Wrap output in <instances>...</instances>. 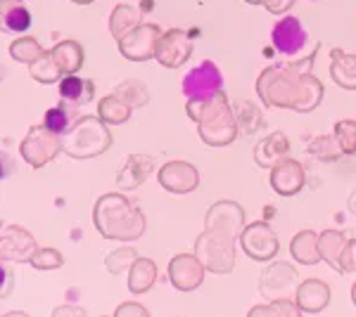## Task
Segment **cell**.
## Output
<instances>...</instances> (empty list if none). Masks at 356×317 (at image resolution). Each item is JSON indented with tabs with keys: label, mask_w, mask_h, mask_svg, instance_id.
<instances>
[{
	"label": "cell",
	"mask_w": 356,
	"mask_h": 317,
	"mask_svg": "<svg viewBox=\"0 0 356 317\" xmlns=\"http://www.w3.org/2000/svg\"><path fill=\"white\" fill-rule=\"evenodd\" d=\"M314 53L304 62L283 67H268L257 78V93L268 109H292L297 114H309L323 100V83L314 76Z\"/></svg>",
	"instance_id": "obj_1"
},
{
	"label": "cell",
	"mask_w": 356,
	"mask_h": 317,
	"mask_svg": "<svg viewBox=\"0 0 356 317\" xmlns=\"http://www.w3.org/2000/svg\"><path fill=\"white\" fill-rule=\"evenodd\" d=\"M188 117L197 123L200 137L209 147H226L238 137V117H235V112L228 105L223 90L209 97H193V100H188Z\"/></svg>",
	"instance_id": "obj_2"
},
{
	"label": "cell",
	"mask_w": 356,
	"mask_h": 317,
	"mask_svg": "<svg viewBox=\"0 0 356 317\" xmlns=\"http://www.w3.org/2000/svg\"><path fill=\"white\" fill-rule=\"evenodd\" d=\"M95 228L102 237L134 241L145 232V216L122 194H105L95 206Z\"/></svg>",
	"instance_id": "obj_3"
},
{
	"label": "cell",
	"mask_w": 356,
	"mask_h": 317,
	"mask_svg": "<svg viewBox=\"0 0 356 317\" xmlns=\"http://www.w3.org/2000/svg\"><path fill=\"white\" fill-rule=\"evenodd\" d=\"M112 145V135L105 128V121L95 117H83L74 123V128L65 132L60 140L62 152H67L74 159H90L100 157Z\"/></svg>",
	"instance_id": "obj_4"
},
{
	"label": "cell",
	"mask_w": 356,
	"mask_h": 317,
	"mask_svg": "<svg viewBox=\"0 0 356 317\" xmlns=\"http://www.w3.org/2000/svg\"><path fill=\"white\" fill-rule=\"evenodd\" d=\"M235 241L238 239L207 228L197 237V241H195V256L200 258L204 270L216 275H226L231 273L235 265Z\"/></svg>",
	"instance_id": "obj_5"
},
{
	"label": "cell",
	"mask_w": 356,
	"mask_h": 317,
	"mask_svg": "<svg viewBox=\"0 0 356 317\" xmlns=\"http://www.w3.org/2000/svg\"><path fill=\"white\" fill-rule=\"evenodd\" d=\"M238 241L243 244V251L252 261H273L275 253H278L280 244H278V234L268 228L266 223L259 221V223H250L243 228L240 232Z\"/></svg>",
	"instance_id": "obj_6"
},
{
	"label": "cell",
	"mask_w": 356,
	"mask_h": 317,
	"mask_svg": "<svg viewBox=\"0 0 356 317\" xmlns=\"http://www.w3.org/2000/svg\"><path fill=\"white\" fill-rule=\"evenodd\" d=\"M159 36H162V28L157 24H138L117 40L119 53L131 62H147L154 57Z\"/></svg>",
	"instance_id": "obj_7"
},
{
	"label": "cell",
	"mask_w": 356,
	"mask_h": 317,
	"mask_svg": "<svg viewBox=\"0 0 356 317\" xmlns=\"http://www.w3.org/2000/svg\"><path fill=\"white\" fill-rule=\"evenodd\" d=\"M300 286V277L297 270L288 263H273L266 268V273L261 275L259 291L268 301H278V298H295V291Z\"/></svg>",
	"instance_id": "obj_8"
},
{
	"label": "cell",
	"mask_w": 356,
	"mask_h": 317,
	"mask_svg": "<svg viewBox=\"0 0 356 317\" xmlns=\"http://www.w3.org/2000/svg\"><path fill=\"white\" fill-rule=\"evenodd\" d=\"M193 55V40L183 28H169L157 40L154 60L166 69H178Z\"/></svg>",
	"instance_id": "obj_9"
},
{
	"label": "cell",
	"mask_w": 356,
	"mask_h": 317,
	"mask_svg": "<svg viewBox=\"0 0 356 317\" xmlns=\"http://www.w3.org/2000/svg\"><path fill=\"white\" fill-rule=\"evenodd\" d=\"M221 90H223V76L219 67L209 60L191 69L186 74V78H183V95L188 100H193V97H209L221 93Z\"/></svg>",
	"instance_id": "obj_10"
},
{
	"label": "cell",
	"mask_w": 356,
	"mask_h": 317,
	"mask_svg": "<svg viewBox=\"0 0 356 317\" xmlns=\"http://www.w3.org/2000/svg\"><path fill=\"white\" fill-rule=\"evenodd\" d=\"M207 228L238 239L245 228V211L240 209V204H235V201H228V199L216 201L209 209V213H207Z\"/></svg>",
	"instance_id": "obj_11"
},
{
	"label": "cell",
	"mask_w": 356,
	"mask_h": 317,
	"mask_svg": "<svg viewBox=\"0 0 356 317\" xmlns=\"http://www.w3.org/2000/svg\"><path fill=\"white\" fill-rule=\"evenodd\" d=\"M60 149L62 147H60L57 135H53L45 126L43 128H33L26 135V140L22 142V154H24V159L29 161V164L36 166V169H41V166L48 164V161L53 159Z\"/></svg>",
	"instance_id": "obj_12"
},
{
	"label": "cell",
	"mask_w": 356,
	"mask_h": 317,
	"mask_svg": "<svg viewBox=\"0 0 356 317\" xmlns=\"http://www.w3.org/2000/svg\"><path fill=\"white\" fill-rule=\"evenodd\" d=\"M307 40L309 36H307V31H304V24L297 17H283V19L273 26L271 43L280 55H300L304 50V45H307Z\"/></svg>",
	"instance_id": "obj_13"
},
{
	"label": "cell",
	"mask_w": 356,
	"mask_h": 317,
	"mask_svg": "<svg viewBox=\"0 0 356 317\" xmlns=\"http://www.w3.org/2000/svg\"><path fill=\"white\" fill-rule=\"evenodd\" d=\"M169 277L178 291H193L204 282V265L200 263L197 256L178 253L169 263Z\"/></svg>",
	"instance_id": "obj_14"
},
{
	"label": "cell",
	"mask_w": 356,
	"mask_h": 317,
	"mask_svg": "<svg viewBox=\"0 0 356 317\" xmlns=\"http://www.w3.org/2000/svg\"><path fill=\"white\" fill-rule=\"evenodd\" d=\"M159 185L166 192H174V194L193 192L200 185V173L188 161H171V164L162 166V171H159Z\"/></svg>",
	"instance_id": "obj_15"
},
{
	"label": "cell",
	"mask_w": 356,
	"mask_h": 317,
	"mask_svg": "<svg viewBox=\"0 0 356 317\" xmlns=\"http://www.w3.org/2000/svg\"><path fill=\"white\" fill-rule=\"evenodd\" d=\"M271 187L280 197H295L304 187V169L295 159H280L271 169Z\"/></svg>",
	"instance_id": "obj_16"
},
{
	"label": "cell",
	"mask_w": 356,
	"mask_h": 317,
	"mask_svg": "<svg viewBox=\"0 0 356 317\" xmlns=\"http://www.w3.org/2000/svg\"><path fill=\"white\" fill-rule=\"evenodd\" d=\"M295 303L302 313H321L330 303V286L321 280H304L295 291Z\"/></svg>",
	"instance_id": "obj_17"
},
{
	"label": "cell",
	"mask_w": 356,
	"mask_h": 317,
	"mask_svg": "<svg viewBox=\"0 0 356 317\" xmlns=\"http://www.w3.org/2000/svg\"><path fill=\"white\" fill-rule=\"evenodd\" d=\"M290 152V140L285 132H271L264 137L259 145L254 147V161L261 169H273L280 159H285Z\"/></svg>",
	"instance_id": "obj_18"
},
{
	"label": "cell",
	"mask_w": 356,
	"mask_h": 317,
	"mask_svg": "<svg viewBox=\"0 0 356 317\" xmlns=\"http://www.w3.org/2000/svg\"><path fill=\"white\" fill-rule=\"evenodd\" d=\"M31 28V12L19 0H0V31L24 33Z\"/></svg>",
	"instance_id": "obj_19"
},
{
	"label": "cell",
	"mask_w": 356,
	"mask_h": 317,
	"mask_svg": "<svg viewBox=\"0 0 356 317\" xmlns=\"http://www.w3.org/2000/svg\"><path fill=\"white\" fill-rule=\"evenodd\" d=\"M330 76L340 88L356 90V55H349L344 50L330 53Z\"/></svg>",
	"instance_id": "obj_20"
},
{
	"label": "cell",
	"mask_w": 356,
	"mask_h": 317,
	"mask_svg": "<svg viewBox=\"0 0 356 317\" xmlns=\"http://www.w3.org/2000/svg\"><path fill=\"white\" fill-rule=\"evenodd\" d=\"M152 159L143 157V154H134V157H129L126 161V166L122 171H119L117 175V182L126 189H134V187H140L143 182L150 178L152 173Z\"/></svg>",
	"instance_id": "obj_21"
},
{
	"label": "cell",
	"mask_w": 356,
	"mask_h": 317,
	"mask_svg": "<svg viewBox=\"0 0 356 317\" xmlns=\"http://www.w3.org/2000/svg\"><path fill=\"white\" fill-rule=\"evenodd\" d=\"M22 232H24V230H17V228L5 230V234L0 237V258H5V261H29V258L33 256L36 244H33L31 237L15 244V241L22 237Z\"/></svg>",
	"instance_id": "obj_22"
},
{
	"label": "cell",
	"mask_w": 356,
	"mask_h": 317,
	"mask_svg": "<svg viewBox=\"0 0 356 317\" xmlns=\"http://www.w3.org/2000/svg\"><path fill=\"white\" fill-rule=\"evenodd\" d=\"M93 95H95L93 80H86L81 76H76V74H67V76L60 80V97L65 102L83 105V102L93 100Z\"/></svg>",
	"instance_id": "obj_23"
},
{
	"label": "cell",
	"mask_w": 356,
	"mask_h": 317,
	"mask_svg": "<svg viewBox=\"0 0 356 317\" xmlns=\"http://www.w3.org/2000/svg\"><path fill=\"white\" fill-rule=\"evenodd\" d=\"M50 53H53L62 76H67V74H76L83 65V50L76 40H62V43H57Z\"/></svg>",
	"instance_id": "obj_24"
},
{
	"label": "cell",
	"mask_w": 356,
	"mask_h": 317,
	"mask_svg": "<svg viewBox=\"0 0 356 317\" xmlns=\"http://www.w3.org/2000/svg\"><path fill=\"white\" fill-rule=\"evenodd\" d=\"M290 251L292 258L300 261L302 265H314L321 261L318 253V234L312 232V230H302L300 234H295L290 241Z\"/></svg>",
	"instance_id": "obj_25"
},
{
	"label": "cell",
	"mask_w": 356,
	"mask_h": 317,
	"mask_svg": "<svg viewBox=\"0 0 356 317\" xmlns=\"http://www.w3.org/2000/svg\"><path fill=\"white\" fill-rule=\"evenodd\" d=\"M347 246V237L337 230H325L318 234V253L332 270H340V256Z\"/></svg>",
	"instance_id": "obj_26"
},
{
	"label": "cell",
	"mask_w": 356,
	"mask_h": 317,
	"mask_svg": "<svg viewBox=\"0 0 356 317\" xmlns=\"http://www.w3.org/2000/svg\"><path fill=\"white\" fill-rule=\"evenodd\" d=\"M154 280H157V265L150 258H136L129 273V289L134 293H143L154 284Z\"/></svg>",
	"instance_id": "obj_27"
},
{
	"label": "cell",
	"mask_w": 356,
	"mask_h": 317,
	"mask_svg": "<svg viewBox=\"0 0 356 317\" xmlns=\"http://www.w3.org/2000/svg\"><path fill=\"white\" fill-rule=\"evenodd\" d=\"M138 24H140V12H138V8H134V5H117V8L112 10L110 33L117 40L126 36V33H129L131 28H136Z\"/></svg>",
	"instance_id": "obj_28"
},
{
	"label": "cell",
	"mask_w": 356,
	"mask_h": 317,
	"mask_svg": "<svg viewBox=\"0 0 356 317\" xmlns=\"http://www.w3.org/2000/svg\"><path fill=\"white\" fill-rule=\"evenodd\" d=\"M131 107L129 102H124L119 95H110L100 102V119L110 126H119V123H126L131 119Z\"/></svg>",
	"instance_id": "obj_29"
},
{
	"label": "cell",
	"mask_w": 356,
	"mask_h": 317,
	"mask_svg": "<svg viewBox=\"0 0 356 317\" xmlns=\"http://www.w3.org/2000/svg\"><path fill=\"white\" fill-rule=\"evenodd\" d=\"M302 310L295 303V298H278V301H268V305H257L250 310V317H297Z\"/></svg>",
	"instance_id": "obj_30"
},
{
	"label": "cell",
	"mask_w": 356,
	"mask_h": 317,
	"mask_svg": "<svg viewBox=\"0 0 356 317\" xmlns=\"http://www.w3.org/2000/svg\"><path fill=\"white\" fill-rule=\"evenodd\" d=\"M62 76L60 67H57L53 53H43L36 62H31V78H36L38 83H55Z\"/></svg>",
	"instance_id": "obj_31"
},
{
	"label": "cell",
	"mask_w": 356,
	"mask_h": 317,
	"mask_svg": "<svg viewBox=\"0 0 356 317\" xmlns=\"http://www.w3.org/2000/svg\"><path fill=\"white\" fill-rule=\"evenodd\" d=\"M43 53H45V50L31 36L17 38L15 43L10 45V55H13V60L24 62V65H31V62H36Z\"/></svg>",
	"instance_id": "obj_32"
},
{
	"label": "cell",
	"mask_w": 356,
	"mask_h": 317,
	"mask_svg": "<svg viewBox=\"0 0 356 317\" xmlns=\"http://www.w3.org/2000/svg\"><path fill=\"white\" fill-rule=\"evenodd\" d=\"M114 95H119L124 102H129L134 109L147 105V88L140 83V80H124L122 85H117Z\"/></svg>",
	"instance_id": "obj_33"
},
{
	"label": "cell",
	"mask_w": 356,
	"mask_h": 317,
	"mask_svg": "<svg viewBox=\"0 0 356 317\" xmlns=\"http://www.w3.org/2000/svg\"><path fill=\"white\" fill-rule=\"evenodd\" d=\"M335 142L342 154H356V121H337L335 123Z\"/></svg>",
	"instance_id": "obj_34"
},
{
	"label": "cell",
	"mask_w": 356,
	"mask_h": 317,
	"mask_svg": "<svg viewBox=\"0 0 356 317\" xmlns=\"http://www.w3.org/2000/svg\"><path fill=\"white\" fill-rule=\"evenodd\" d=\"M69 121H72V114L65 105H57L53 109L45 112V119H43V126L48 128L53 135H65L67 128H69Z\"/></svg>",
	"instance_id": "obj_35"
},
{
	"label": "cell",
	"mask_w": 356,
	"mask_h": 317,
	"mask_svg": "<svg viewBox=\"0 0 356 317\" xmlns=\"http://www.w3.org/2000/svg\"><path fill=\"white\" fill-rule=\"evenodd\" d=\"M136 251L134 249H119L110 253V258H107V268H110V273H124L126 268H131V265L136 263Z\"/></svg>",
	"instance_id": "obj_36"
},
{
	"label": "cell",
	"mask_w": 356,
	"mask_h": 317,
	"mask_svg": "<svg viewBox=\"0 0 356 317\" xmlns=\"http://www.w3.org/2000/svg\"><path fill=\"white\" fill-rule=\"evenodd\" d=\"M31 263L33 268H41V270H50V268H60L62 263V256L53 249H45V251H38L36 256H31Z\"/></svg>",
	"instance_id": "obj_37"
},
{
	"label": "cell",
	"mask_w": 356,
	"mask_h": 317,
	"mask_svg": "<svg viewBox=\"0 0 356 317\" xmlns=\"http://www.w3.org/2000/svg\"><path fill=\"white\" fill-rule=\"evenodd\" d=\"M340 273H356V239H347V246L340 256Z\"/></svg>",
	"instance_id": "obj_38"
},
{
	"label": "cell",
	"mask_w": 356,
	"mask_h": 317,
	"mask_svg": "<svg viewBox=\"0 0 356 317\" xmlns=\"http://www.w3.org/2000/svg\"><path fill=\"white\" fill-rule=\"evenodd\" d=\"M15 289V277L5 265H0V298H8Z\"/></svg>",
	"instance_id": "obj_39"
},
{
	"label": "cell",
	"mask_w": 356,
	"mask_h": 317,
	"mask_svg": "<svg viewBox=\"0 0 356 317\" xmlns=\"http://www.w3.org/2000/svg\"><path fill=\"white\" fill-rule=\"evenodd\" d=\"M332 147V140L330 137H318V140L314 142L312 147H309V152L316 154V157H323V159H332L330 154H328V149ZM337 147V145H335Z\"/></svg>",
	"instance_id": "obj_40"
},
{
	"label": "cell",
	"mask_w": 356,
	"mask_h": 317,
	"mask_svg": "<svg viewBox=\"0 0 356 317\" xmlns=\"http://www.w3.org/2000/svg\"><path fill=\"white\" fill-rule=\"evenodd\" d=\"M292 5H295V0H266V3H264V8H266L271 15H285Z\"/></svg>",
	"instance_id": "obj_41"
},
{
	"label": "cell",
	"mask_w": 356,
	"mask_h": 317,
	"mask_svg": "<svg viewBox=\"0 0 356 317\" xmlns=\"http://www.w3.org/2000/svg\"><path fill=\"white\" fill-rule=\"evenodd\" d=\"M15 173V161L8 157L5 152H0V180H5V178H10Z\"/></svg>",
	"instance_id": "obj_42"
},
{
	"label": "cell",
	"mask_w": 356,
	"mask_h": 317,
	"mask_svg": "<svg viewBox=\"0 0 356 317\" xmlns=\"http://www.w3.org/2000/svg\"><path fill=\"white\" fill-rule=\"evenodd\" d=\"M117 315H119V317H124V315L145 317V315H147V308H143V305H136V303H129V305H122V308H117Z\"/></svg>",
	"instance_id": "obj_43"
},
{
	"label": "cell",
	"mask_w": 356,
	"mask_h": 317,
	"mask_svg": "<svg viewBox=\"0 0 356 317\" xmlns=\"http://www.w3.org/2000/svg\"><path fill=\"white\" fill-rule=\"evenodd\" d=\"M349 211L356 213V192H352V197H349Z\"/></svg>",
	"instance_id": "obj_44"
},
{
	"label": "cell",
	"mask_w": 356,
	"mask_h": 317,
	"mask_svg": "<svg viewBox=\"0 0 356 317\" xmlns=\"http://www.w3.org/2000/svg\"><path fill=\"white\" fill-rule=\"evenodd\" d=\"M245 3H250V5H264L266 0H245Z\"/></svg>",
	"instance_id": "obj_45"
},
{
	"label": "cell",
	"mask_w": 356,
	"mask_h": 317,
	"mask_svg": "<svg viewBox=\"0 0 356 317\" xmlns=\"http://www.w3.org/2000/svg\"><path fill=\"white\" fill-rule=\"evenodd\" d=\"M72 3H79V5H88V3H93V0H72Z\"/></svg>",
	"instance_id": "obj_46"
},
{
	"label": "cell",
	"mask_w": 356,
	"mask_h": 317,
	"mask_svg": "<svg viewBox=\"0 0 356 317\" xmlns=\"http://www.w3.org/2000/svg\"><path fill=\"white\" fill-rule=\"evenodd\" d=\"M3 78H5V67L0 65V83H3Z\"/></svg>",
	"instance_id": "obj_47"
},
{
	"label": "cell",
	"mask_w": 356,
	"mask_h": 317,
	"mask_svg": "<svg viewBox=\"0 0 356 317\" xmlns=\"http://www.w3.org/2000/svg\"><path fill=\"white\" fill-rule=\"evenodd\" d=\"M352 301H354V305H356V284L352 286Z\"/></svg>",
	"instance_id": "obj_48"
}]
</instances>
